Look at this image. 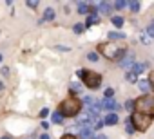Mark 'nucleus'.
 Instances as JSON below:
<instances>
[{"label": "nucleus", "mask_w": 154, "mask_h": 139, "mask_svg": "<svg viewBox=\"0 0 154 139\" xmlns=\"http://www.w3.org/2000/svg\"><path fill=\"white\" fill-rule=\"evenodd\" d=\"M152 117H154V96L143 94L141 98L134 99V108H132V117H131L134 130L145 132L149 125L152 123Z\"/></svg>", "instance_id": "nucleus-1"}, {"label": "nucleus", "mask_w": 154, "mask_h": 139, "mask_svg": "<svg viewBox=\"0 0 154 139\" xmlns=\"http://www.w3.org/2000/svg\"><path fill=\"white\" fill-rule=\"evenodd\" d=\"M80 108H82V101L76 99V98H67L60 103V108L58 112L62 114V117H74L80 114Z\"/></svg>", "instance_id": "nucleus-2"}, {"label": "nucleus", "mask_w": 154, "mask_h": 139, "mask_svg": "<svg viewBox=\"0 0 154 139\" xmlns=\"http://www.w3.org/2000/svg\"><path fill=\"white\" fill-rule=\"evenodd\" d=\"M98 51H100L103 56H107L109 60H122V58L127 54V49H125V47H118V45L112 43V42H109V43H100V45H98Z\"/></svg>", "instance_id": "nucleus-3"}, {"label": "nucleus", "mask_w": 154, "mask_h": 139, "mask_svg": "<svg viewBox=\"0 0 154 139\" xmlns=\"http://www.w3.org/2000/svg\"><path fill=\"white\" fill-rule=\"evenodd\" d=\"M78 76L84 80V83L89 87V89H98L102 85V74L94 72V71H89V69H80L78 71Z\"/></svg>", "instance_id": "nucleus-4"}, {"label": "nucleus", "mask_w": 154, "mask_h": 139, "mask_svg": "<svg viewBox=\"0 0 154 139\" xmlns=\"http://www.w3.org/2000/svg\"><path fill=\"white\" fill-rule=\"evenodd\" d=\"M100 107H102L103 110H111V112H116V110H120V105H118V101H116V99H112V98H105L103 101H100Z\"/></svg>", "instance_id": "nucleus-5"}, {"label": "nucleus", "mask_w": 154, "mask_h": 139, "mask_svg": "<svg viewBox=\"0 0 154 139\" xmlns=\"http://www.w3.org/2000/svg\"><path fill=\"white\" fill-rule=\"evenodd\" d=\"M134 61H136V58H134V54L131 52V54H125V58L120 61V65H122L123 69H132V67H134Z\"/></svg>", "instance_id": "nucleus-6"}, {"label": "nucleus", "mask_w": 154, "mask_h": 139, "mask_svg": "<svg viewBox=\"0 0 154 139\" xmlns=\"http://www.w3.org/2000/svg\"><path fill=\"white\" fill-rule=\"evenodd\" d=\"M93 130L89 126H80V139H93Z\"/></svg>", "instance_id": "nucleus-7"}, {"label": "nucleus", "mask_w": 154, "mask_h": 139, "mask_svg": "<svg viewBox=\"0 0 154 139\" xmlns=\"http://www.w3.org/2000/svg\"><path fill=\"white\" fill-rule=\"evenodd\" d=\"M111 9H112V6H111L109 2H100V4H98V11H100L102 15H111Z\"/></svg>", "instance_id": "nucleus-8"}, {"label": "nucleus", "mask_w": 154, "mask_h": 139, "mask_svg": "<svg viewBox=\"0 0 154 139\" xmlns=\"http://www.w3.org/2000/svg\"><path fill=\"white\" fill-rule=\"evenodd\" d=\"M103 123H105V125H116V123H118V114H114V112L107 114L105 119H103Z\"/></svg>", "instance_id": "nucleus-9"}, {"label": "nucleus", "mask_w": 154, "mask_h": 139, "mask_svg": "<svg viewBox=\"0 0 154 139\" xmlns=\"http://www.w3.org/2000/svg\"><path fill=\"white\" fill-rule=\"evenodd\" d=\"M131 71H132V74H141L143 71H145V63H134V67L131 69Z\"/></svg>", "instance_id": "nucleus-10"}, {"label": "nucleus", "mask_w": 154, "mask_h": 139, "mask_svg": "<svg viewBox=\"0 0 154 139\" xmlns=\"http://www.w3.org/2000/svg\"><path fill=\"white\" fill-rule=\"evenodd\" d=\"M78 13L80 15H89V4L87 2H78Z\"/></svg>", "instance_id": "nucleus-11"}, {"label": "nucleus", "mask_w": 154, "mask_h": 139, "mask_svg": "<svg viewBox=\"0 0 154 139\" xmlns=\"http://www.w3.org/2000/svg\"><path fill=\"white\" fill-rule=\"evenodd\" d=\"M138 87H140V90H141V92H145V94L150 90V87H149V81H147V80H141V81H138Z\"/></svg>", "instance_id": "nucleus-12"}, {"label": "nucleus", "mask_w": 154, "mask_h": 139, "mask_svg": "<svg viewBox=\"0 0 154 139\" xmlns=\"http://www.w3.org/2000/svg\"><path fill=\"white\" fill-rule=\"evenodd\" d=\"M98 22H100L98 15H91V16L87 18V22H85V25H84V27H89V25H93V24H98Z\"/></svg>", "instance_id": "nucleus-13"}, {"label": "nucleus", "mask_w": 154, "mask_h": 139, "mask_svg": "<svg viewBox=\"0 0 154 139\" xmlns=\"http://www.w3.org/2000/svg\"><path fill=\"white\" fill-rule=\"evenodd\" d=\"M109 40H125V34H123V33L112 31V33H109Z\"/></svg>", "instance_id": "nucleus-14"}, {"label": "nucleus", "mask_w": 154, "mask_h": 139, "mask_svg": "<svg viewBox=\"0 0 154 139\" xmlns=\"http://www.w3.org/2000/svg\"><path fill=\"white\" fill-rule=\"evenodd\" d=\"M127 6H129V9H131L132 13H138V11H140V7H141V4H140V2H136V0H134V2H129Z\"/></svg>", "instance_id": "nucleus-15"}, {"label": "nucleus", "mask_w": 154, "mask_h": 139, "mask_svg": "<svg viewBox=\"0 0 154 139\" xmlns=\"http://www.w3.org/2000/svg\"><path fill=\"white\" fill-rule=\"evenodd\" d=\"M51 121H53V123H56V125H60V123L63 121V117H62V114H60V112H54V114L51 116Z\"/></svg>", "instance_id": "nucleus-16"}, {"label": "nucleus", "mask_w": 154, "mask_h": 139, "mask_svg": "<svg viewBox=\"0 0 154 139\" xmlns=\"http://www.w3.org/2000/svg\"><path fill=\"white\" fill-rule=\"evenodd\" d=\"M54 18V11L53 9H45V13H44V20H53Z\"/></svg>", "instance_id": "nucleus-17"}, {"label": "nucleus", "mask_w": 154, "mask_h": 139, "mask_svg": "<svg viewBox=\"0 0 154 139\" xmlns=\"http://www.w3.org/2000/svg\"><path fill=\"white\" fill-rule=\"evenodd\" d=\"M125 130H127V134H132V132H134V125H132L131 117H129V119H127V123H125Z\"/></svg>", "instance_id": "nucleus-18"}, {"label": "nucleus", "mask_w": 154, "mask_h": 139, "mask_svg": "<svg viewBox=\"0 0 154 139\" xmlns=\"http://www.w3.org/2000/svg\"><path fill=\"white\" fill-rule=\"evenodd\" d=\"M112 24H114L116 27H122V25H123V18H122V16H112Z\"/></svg>", "instance_id": "nucleus-19"}, {"label": "nucleus", "mask_w": 154, "mask_h": 139, "mask_svg": "<svg viewBox=\"0 0 154 139\" xmlns=\"http://www.w3.org/2000/svg\"><path fill=\"white\" fill-rule=\"evenodd\" d=\"M147 36L154 38V22H150V24H149V27H147Z\"/></svg>", "instance_id": "nucleus-20"}, {"label": "nucleus", "mask_w": 154, "mask_h": 139, "mask_svg": "<svg viewBox=\"0 0 154 139\" xmlns=\"http://www.w3.org/2000/svg\"><path fill=\"white\" fill-rule=\"evenodd\" d=\"M72 29H74V33H76V34H80V33H84V29H85V27H84V24H76Z\"/></svg>", "instance_id": "nucleus-21"}, {"label": "nucleus", "mask_w": 154, "mask_h": 139, "mask_svg": "<svg viewBox=\"0 0 154 139\" xmlns=\"http://www.w3.org/2000/svg\"><path fill=\"white\" fill-rule=\"evenodd\" d=\"M147 81H149V87L154 90V71H150V74H149V80H147Z\"/></svg>", "instance_id": "nucleus-22"}, {"label": "nucleus", "mask_w": 154, "mask_h": 139, "mask_svg": "<svg viewBox=\"0 0 154 139\" xmlns=\"http://www.w3.org/2000/svg\"><path fill=\"white\" fill-rule=\"evenodd\" d=\"M125 108H127L129 112H132V108H134V99H129V101L125 103Z\"/></svg>", "instance_id": "nucleus-23"}, {"label": "nucleus", "mask_w": 154, "mask_h": 139, "mask_svg": "<svg viewBox=\"0 0 154 139\" xmlns=\"http://www.w3.org/2000/svg\"><path fill=\"white\" fill-rule=\"evenodd\" d=\"M141 43H145V45H149V43H150V36H147V34L143 33V34H141Z\"/></svg>", "instance_id": "nucleus-24"}, {"label": "nucleus", "mask_w": 154, "mask_h": 139, "mask_svg": "<svg viewBox=\"0 0 154 139\" xmlns=\"http://www.w3.org/2000/svg\"><path fill=\"white\" fill-rule=\"evenodd\" d=\"M125 6H127V4H125V2H123V0H118V2H116V4H114V7H116V9H123V7H125Z\"/></svg>", "instance_id": "nucleus-25"}, {"label": "nucleus", "mask_w": 154, "mask_h": 139, "mask_svg": "<svg viewBox=\"0 0 154 139\" xmlns=\"http://www.w3.org/2000/svg\"><path fill=\"white\" fill-rule=\"evenodd\" d=\"M87 58H89L91 61H96V60H98V54H96V52H89V54H87Z\"/></svg>", "instance_id": "nucleus-26"}, {"label": "nucleus", "mask_w": 154, "mask_h": 139, "mask_svg": "<svg viewBox=\"0 0 154 139\" xmlns=\"http://www.w3.org/2000/svg\"><path fill=\"white\" fill-rule=\"evenodd\" d=\"M114 96V90L112 89H105V98H112Z\"/></svg>", "instance_id": "nucleus-27"}, {"label": "nucleus", "mask_w": 154, "mask_h": 139, "mask_svg": "<svg viewBox=\"0 0 154 139\" xmlns=\"http://www.w3.org/2000/svg\"><path fill=\"white\" fill-rule=\"evenodd\" d=\"M60 139H78L76 135H72V134H65V135H62Z\"/></svg>", "instance_id": "nucleus-28"}, {"label": "nucleus", "mask_w": 154, "mask_h": 139, "mask_svg": "<svg viewBox=\"0 0 154 139\" xmlns=\"http://www.w3.org/2000/svg\"><path fill=\"white\" fill-rule=\"evenodd\" d=\"M127 80H129V81H136V74H132V72H127Z\"/></svg>", "instance_id": "nucleus-29"}, {"label": "nucleus", "mask_w": 154, "mask_h": 139, "mask_svg": "<svg viewBox=\"0 0 154 139\" xmlns=\"http://www.w3.org/2000/svg\"><path fill=\"white\" fill-rule=\"evenodd\" d=\"M45 116H49V108H42L40 110V117H45Z\"/></svg>", "instance_id": "nucleus-30"}, {"label": "nucleus", "mask_w": 154, "mask_h": 139, "mask_svg": "<svg viewBox=\"0 0 154 139\" xmlns=\"http://www.w3.org/2000/svg\"><path fill=\"white\" fill-rule=\"evenodd\" d=\"M27 6H29L31 9H36V7H38V2H27Z\"/></svg>", "instance_id": "nucleus-31"}, {"label": "nucleus", "mask_w": 154, "mask_h": 139, "mask_svg": "<svg viewBox=\"0 0 154 139\" xmlns=\"http://www.w3.org/2000/svg\"><path fill=\"white\" fill-rule=\"evenodd\" d=\"M71 90H74V92L80 90V85H78V83H72V85H71Z\"/></svg>", "instance_id": "nucleus-32"}, {"label": "nucleus", "mask_w": 154, "mask_h": 139, "mask_svg": "<svg viewBox=\"0 0 154 139\" xmlns=\"http://www.w3.org/2000/svg\"><path fill=\"white\" fill-rule=\"evenodd\" d=\"M0 72H2V76H8V74H9V69H8V67H4Z\"/></svg>", "instance_id": "nucleus-33"}, {"label": "nucleus", "mask_w": 154, "mask_h": 139, "mask_svg": "<svg viewBox=\"0 0 154 139\" xmlns=\"http://www.w3.org/2000/svg\"><path fill=\"white\" fill-rule=\"evenodd\" d=\"M93 139H107V135H103V134H100V135H94Z\"/></svg>", "instance_id": "nucleus-34"}, {"label": "nucleus", "mask_w": 154, "mask_h": 139, "mask_svg": "<svg viewBox=\"0 0 154 139\" xmlns=\"http://www.w3.org/2000/svg\"><path fill=\"white\" fill-rule=\"evenodd\" d=\"M40 139H51V137H49L47 134H42V135H40Z\"/></svg>", "instance_id": "nucleus-35"}, {"label": "nucleus", "mask_w": 154, "mask_h": 139, "mask_svg": "<svg viewBox=\"0 0 154 139\" xmlns=\"http://www.w3.org/2000/svg\"><path fill=\"white\" fill-rule=\"evenodd\" d=\"M2 139H13V137H11V135H4Z\"/></svg>", "instance_id": "nucleus-36"}, {"label": "nucleus", "mask_w": 154, "mask_h": 139, "mask_svg": "<svg viewBox=\"0 0 154 139\" xmlns=\"http://www.w3.org/2000/svg\"><path fill=\"white\" fill-rule=\"evenodd\" d=\"M0 90H4V83L2 81H0Z\"/></svg>", "instance_id": "nucleus-37"}, {"label": "nucleus", "mask_w": 154, "mask_h": 139, "mask_svg": "<svg viewBox=\"0 0 154 139\" xmlns=\"http://www.w3.org/2000/svg\"><path fill=\"white\" fill-rule=\"evenodd\" d=\"M0 61H2V54H0Z\"/></svg>", "instance_id": "nucleus-38"}]
</instances>
